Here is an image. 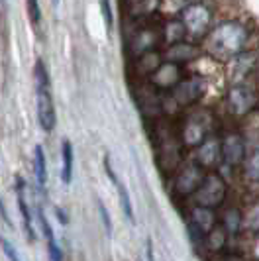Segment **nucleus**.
I'll return each mask as SVG.
<instances>
[{
	"label": "nucleus",
	"mask_w": 259,
	"mask_h": 261,
	"mask_svg": "<svg viewBox=\"0 0 259 261\" xmlns=\"http://www.w3.org/2000/svg\"><path fill=\"white\" fill-rule=\"evenodd\" d=\"M226 238H228V232L222 224H216L206 236H204V242L210 251H220L224 246H226Z\"/></svg>",
	"instance_id": "obj_19"
},
{
	"label": "nucleus",
	"mask_w": 259,
	"mask_h": 261,
	"mask_svg": "<svg viewBox=\"0 0 259 261\" xmlns=\"http://www.w3.org/2000/svg\"><path fill=\"white\" fill-rule=\"evenodd\" d=\"M246 173H247V177H249V179L259 181V151H255L253 155L247 159Z\"/></svg>",
	"instance_id": "obj_25"
},
{
	"label": "nucleus",
	"mask_w": 259,
	"mask_h": 261,
	"mask_svg": "<svg viewBox=\"0 0 259 261\" xmlns=\"http://www.w3.org/2000/svg\"><path fill=\"white\" fill-rule=\"evenodd\" d=\"M34 85H36V110H38L39 126L43 132H53L57 124V112L53 100L51 79L43 59H38L34 65Z\"/></svg>",
	"instance_id": "obj_2"
},
{
	"label": "nucleus",
	"mask_w": 259,
	"mask_h": 261,
	"mask_svg": "<svg viewBox=\"0 0 259 261\" xmlns=\"http://www.w3.org/2000/svg\"><path fill=\"white\" fill-rule=\"evenodd\" d=\"M228 105L236 114H246L255 105V96L247 87H232V91L228 92Z\"/></svg>",
	"instance_id": "obj_11"
},
{
	"label": "nucleus",
	"mask_w": 259,
	"mask_h": 261,
	"mask_svg": "<svg viewBox=\"0 0 259 261\" xmlns=\"http://www.w3.org/2000/svg\"><path fill=\"white\" fill-rule=\"evenodd\" d=\"M242 226L249 232H253V234H259V200H255L246 210V214L242 218Z\"/></svg>",
	"instance_id": "obj_21"
},
{
	"label": "nucleus",
	"mask_w": 259,
	"mask_h": 261,
	"mask_svg": "<svg viewBox=\"0 0 259 261\" xmlns=\"http://www.w3.org/2000/svg\"><path fill=\"white\" fill-rule=\"evenodd\" d=\"M183 81L181 63L175 61H165L157 67V71L151 75V83L159 91H173Z\"/></svg>",
	"instance_id": "obj_6"
},
{
	"label": "nucleus",
	"mask_w": 259,
	"mask_h": 261,
	"mask_svg": "<svg viewBox=\"0 0 259 261\" xmlns=\"http://www.w3.org/2000/svg\"><path fill=\"white\" fill-rule=\"evenodd\" d=\"M104 167H106V173H108V177L114 181V185H116L118 189V195H120V206H122V210H124V214H126V218H128L130 222L134 224L136 220H134V208H132V200H130V195H128V189L124 187V185L118 181L116 173H114V169H112V165H110V157L106 155L104 157Z\"/></svg>",
	"instance_id": "obj_13"
},
{
	"label": "nucleus",
	"mask_w": 259,
	"mask_h": 261,
	"mask_svg": "<svg viewBox=\"0 0 259 261\" xmlns=\"http://www.w3.org/2000/svg\"><path fill=\"white\" fill-rule=\"evenodd\" d=\"M244 157H246V145L238 134H230L228 138L222 140V159L226 163L238 165L244 161Z\"/></svg>",
	"instance_id": "obj_10"
},
{
	"label": "nucleus",
	"mask_w": 259,
	"mask_h": 261,
	"mask_svg": "<svg viewBox=\"0 0 259 261\" xmlns=\"http://www.w3.org/2000/svg\"><path fill=\"white\" fill-rule=\"evenodd\" d=\"M0 248H2L4 255H6L10 261H22L20 259V255H18V251L14 249V246L6 240V238H4V236H0Z\"/></svg>",
	"instance_id": "obj_26"
},
{
	"label": "nucleus",
	"mask_w": 259,
	"mask_h": 261,
	"mask_svg": "<svg viewBox=\"0 0 259 261\" xmlns=\"http://www.w3.org/2000/svg\"><path fill=\"white\" fill-rule=\"evenodd\" d=\"M100 6H102L104 22H106V26L110 28V26H112V12H110V2H108V0H100Z\"/></svg>",
	"instance_id": "obj_27"
},
{
	"label": "nucleus",
	"mask_w": 259,
	"mask_h": 261,
	"mask_svg": "<svg viewBox=\"0 0 259 261\" xmlns=\"http://www.w3.org/2000/svg\"><path fill=\"white\" fill-rule=\"evenodd\" d=\"M218 224V216L214 208H206V206H194L191 210V230L198 232L200 236H206L214 226Z\"/></svg>",
	"instance_id": "obj_9"
},
{
	"label": "nucleus",
	"mask_w": 259,
	"mask_h": 261,
	"mask_svg": "<svg viewBox=\"0 0 259 261\" xmlns=\"http://www.w3.org/2000/svg\"><path fill=\"white\" fill-rule=\"evenodd\" d=\"M16 195H18V206L22 212V220H24V228H26L28 238L34 242L36 234H34V220H32V210L28 204V196H26V183L18 177V185H16Z\"/></svg>",
	"instance_id": "obj_12"
},
{
	"label": "nucleus",
	"mask_w": 259,
	"mask_h": 261,
	"mask_svg": "<svg viewBox=\"0 0 259 261\" xmlns=\"http://www.w3.org/2000/svg\"><path fill=\"white\" fill-rule=\"evenodd\" d=\"M163 38L167 39V43L183 41V39L187 38V32H185L183 22H169L167 26H165V32H163Z\"/></svg>",
	"instance_id": "obj_22"
},
{
	"label": "nucleus",
	"mask_w": 259,
	"mask_h": 261,
	"mask_svg": "<svg viewBox=\"0 0 259 261\" xmlns=\"http://www.w3.org/2000/svg\"><path fill=\"white\" fill-rule=\"evenodd\" d=\"M0 216H2V218H4L6 222H8V216H6V208H4V204H2V200H0Z\"/></svg>",
	"instance_id": "obj_29"
},
{
	"label": "nucleus",
	"mask_w": 259,
	"mask_h": 261,
	"mask_svg": "<svg viewBox=\"0 0 259 261\" xmlns=\"http://www.w3.org/2000/svg\"><path fill=\"white\" fill-rule=\"evenodd\" d=\"M247 41L246 28L238 22H224L206 36V51L216 59H230L242 51Z\"/></svg>",
	"instance_id": "obj_1"
},
{
	"label": "nucleus",
	"mask_w": 259,
	"mask_h": 261,
	"mask_svg": "<svg viewBox=\"0 0 259 261\" xmlns=\"http://www.w3.org/2000/svg\"><path fill=\"white\" fill-rule=\"evenodd\" d=\"M161 63H163V61H161V55H159L156 49L138 55V71H140L142 75H149V77H151Z\"/></svg>",
	"instance_id": "obj_17"
},
{
	"label": "nucleus",
	"mask_w": 259,
	"mask_h": 261,
	"mask_svg": "<svg viewBox=\"0 0 259 261\" xmlns=\"http://www.w3.org/2000/svg\"><path fill=\"white\" fill-rule=\"evenodd\" d=\"M57 2H59V0H53V4H57Z\"/></svg>",
	"instance_id": "obj_30"
},
{
	"label": "nucleus",
	"mask_w": 259,
	"mask_h": 261,
	"mask_svg": "<svg viewBox=\"0 0 259 261\" xmlns=\"http://www.w3.org/2000/svg\"><path fill=\"white\" fill-rule=\"evenodd\" d=\"M36 179L41 189L47 185V161L41 145H36Z\"/></svg>",
	"instance_id": "obj_20"
},
{
	"label": "nucleus",
	"mask_w": 259,
	"mask_h": 261,
	"mask_svg": "<svg viewBox=\"0 0 259 261\" xmlns=\"http://www.w3.org/2000/svg\"><path fill=\"white\" fill-rule=\"evenodd\" d=\"M61 157H63V167H61V181L63 185H71L73 181V144L69 140L63 142V149H61Z\"/></svg>",
	"instance_id": "obj_18"
},
{
	"label": "nucleus",
	"mask_w": 259,
	"mask_h": 261,
	"mask_svg": "<svg viewBox=\"0 0 259 261\" xmlns=\"http://www.w3.org/2000/svg\"><path fill=\"white\" fill-rule=\"evenodd\" d=\"M222 161V140L206 138L196 147V163L202 169H214Z\"/></svg>",
	"instance_id": "obj_8"
},
{
	"label": "nucleus",
	"mask_w": 259,
	"mask_h": 261,
	"mask_svg": "<svg viewBox=\"0 0 259 261\" xmlns=\"http://www.w3.org/2000/svg\"><path fill=\"white\" fill-rule=\"evenodd\" d=\"M98 208H100V214H102L104 228H106V232H108V236H110V234H112V222H110V218H108V212H106V208H104L102 202H98Z\"/></svg>",
	"instance_id": "obj_28"
},
{
	"label": "nucleus",
	"mask_w": 259,
	"mask_h": 261,
	"mask_svg": "<svg viewBox=\"0 0 259 261\" xmlns=\"http://www.w3.org/2000/svg\"><path fill=\"white\" fill-rule=\"evenodd\" d=\"M204 169L194 161V163H185L181 165V169L177 171L175 175V183H173V189L179 196H189L194 195L196 189L200 187L202 179H204Z\"/></svg>",
	"instance_id": "obj_5"
},
{
	"label": "nucleus",
	"mask_w": 259,
	"mask_h": 261,
	"mask_svg": "<svg viewBox=\"0 0 259 261\" xmlns=\"http://www.w3.org/2000/svg\"><path fill=\"white\" fill-rule=\"evenodd\" d=\"M242 218H244V216H240L236 210H228L226 216H224L222 226L226 228V232H238V228L242 226Z\"/></svg>",
	"instance_id": "obj_23"
},
{
	"label": "nucleus",
	"mask_w": 259,
	"mask_h": 261,
	"mask_svg": "<svg viewBox=\"0 0 259 261\" xmlns=\"http://www.w3.org/2000/svg\"><path fill=\"white\" fill-rule=\"evenodd\" d=\"M193 196L198 206L216 208V206H220L222 202H224V198H226V183H224V179L218 173L210 171V173L204 175L202 183H200V187L196 189V193Z\"/></svg>",
	"instance_id": "obj_4"
},
{
	"label": "nucleus",
	"mask_w": 259,
	"mask_h": 261,
	"mask_svg": "<svg viewBox=\"0 0 259 261\" xmlns=\"http://www.w3.org/2000/svg\"><path fill=\"white\" fill-rule=\"evenodd\" d=\"M38 216H39V224H41V232H43V238L47 240V253H49V259L51 261H63V253L57 246V240H55V234L51 230V224L47 222V218L43 216L41 208H38Z\"/></svg>",
	"instance_id": "obj_15"
},
{
	"label": "nucleus",
	"mask_w": 259,
	"mask_h": 261,
	"mask_svg": "<svg viewBox=\"0 0 259 261\" xmlns=\"http://www.w3.org/2000/svg\"><path fill=\"white\" fill-rule=\"evenodd\" d=\"M181 136L183 144L196 149L208 138V120H204V116H200V114H191L189 120L185 122Z\"/></svg>",
	"instance_id": "obj_7"
},
{
	"label": "nucleus",
	"mask_w": 259,
	"mask_h": 261,
	"mask_svg": "<svg viewBox=\"0 0 259 261\" xmlns=\"http://www.w3.org/2000/svg\"><path fill=\"white\" fill-rule=\"evenodd\" d=\"M156 39H157V34L153 30L143 28V30H140V32L134 36L132 47H134V51L138 53V55H142V53H145V51L156 49Z\"/></svg>",
	"instance_id": "obj_16"
},
{
	"label": "nucleus",
	"mask_w": 259,
	"mask_h": 261,
	"mask_svg": "<svg viewBox=\"0 0 259 261\" xmlns=\"http://www.w3.org/2000/svg\"><path fill=\"white\" fill-rule=\"evenodd\" d=\"M26 6H28L30 22L34 24V28H38L39 22H41V8H39V0H26Z\"/></svg>",
	"instance_id": "obj_24"
},
{
	"label": "nucleus",
	"mask_w": 259,
	"mask_h": 261,
	"mask_svg": "<svg viewBox=\"0 0 259 261\" xmlns=\"http://www.w3.org/2000/svg\"><path fill=\"white\" fill-rule=\"evenodd\" d=\"M183 26L187 32V38L200 39L206 38L208 32H210V22H212V14L208 10L204 4L200 2H194L189 4L185 10H183Z\"/></svg>",
	"instance_id": "obj_3"
},
{
	"label": "nucleus",
	"mask_w": 259,
	"mask_h": 261,
	"mask_svg": "<svg viewBox=\"0 0 259 261\" xmlns=\"http://www.w3.org/2000/svg\"><path fill=\"white\" fill-rule=\"evenodd\" d=\"M196 45H193L191 41H177V43H171L167 51V59L169 61H175V63H183V61H191L196 57Z\"/></svg>",
	"instance_id": "obj_14"
}]
</instances>
